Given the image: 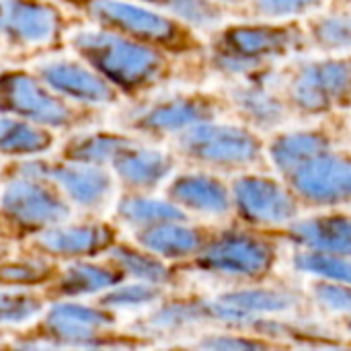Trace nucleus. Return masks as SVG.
I'll list each match as a JSON object with an SVG mask.
<instances>
[{
    "label": "nucleus",
    "instance_id": "nucleus-21",
    "mask_svg": "<svg viewBox=\"0 0 351 351\" xmlns=\"http://www.w3.org/2000/svg\"><path fill=\"white\" fill-rule=\"evenodd\" d=\"M45 177L53 179L80 206H99L111 191V177L97 167H60L45 169Z\"/></svg>",
    "mask_w": 351,
    "mask_h": 351
},
{
    "label": "nucleus",
    "instance_id": "nucleus-29",
    "mask_svg": "<svg viewBox=\"0 0 351 351\" xmlns=\"http://www.w3.org/2000/svg\"><path fill=\"white\" fill-rule=\"evenodd\" d=\"M311 39L325 51H351V12L327 14L313 21Z\"/></svg>",
    "mask_w": 351,
    "mask_h": 351
},
{
    "label": "nucleus",
    "instance_id": "nucleus-10",
    "mask_svg": "<svg viewBox=\"0 0 351 351\" xmlns=\"http://www.w3.org/2000/svg\"><path fill=\"white\" fill-rule=\"evenodd\" d=\"M0 105L45 125H64L70 121L68 107L23 72H6L0 76Z\"/></svg>",
    "mask_w": 351,
    "mask_h": 351
},
{
    "label": "nucleus",
    "instance_id": "nucleus-38",
    "mask_svg": "<svg viewBox=\"0 0 351 351\" xmlns=\"http://www.w3.org/2000/svg\"><path fill=\"white\" fill-rule=\"evenodd\" d=\"M199 346L208 350H259V348H267L269 343L247 335H212L208 339H202Z\"/></svg>",
    "mask_w": 351,
    "mask_h": 351
},
{
    "label": "nucleus",
    "instance_id": "nucleus-19",
    "mask_svg": "<svg viewBox=\"0 0 351 351\" xmlns=\"http://www.w3.org/2000/svg\"><path fill=\"white\" fill-rule=\"evenodd\" d=\"M113 167L125 183L134 187H154L171 173L173 160L165 152L134 146L130 142L115 154Z\"/></svg>",
    "mask_w": 351,
    "mask_h": 351
},
{
    "label": "nucleus",
    "instance_id": "nucleus-3",
    "mask_svg": "<svg viewBox=\"0 0 351 351\" xmlns=\"http://www.w3.org/2000/svg\"><path fill=\"white\" fill-rule=\"evenodd\" d=\"M288 99L306 115L350 107L351 56L304 62L288 82Z\"/></svg>",
    "mask_w": 351,
    "mask_h": 351
},
{
    "label": "nucleus",
    "instance_id": "nucleus-27",
    "mask_svg": "<svg viewBox=\"0 0 351 351\" xmlns=\"http://www.w3.org/2000/svg\"><path fill=\"white\" fill-rule=\"evenodd\" d=\"M294 267L298 271L313 274L329 282H339V284L351 286V257H346V255L306 251L294 257Z\"/></svg>",
    "mask_w": 351,
    "mask_h": 351
},
{
    "label": "nucleus",
    "instance_id": "nucleus-4",
    "mask_svg": "<svg viewBox=\"0 0 351 351\" xmlns=\"http://www.w3.org/2000/svg\"><path fill=\"white\" fill-rule=\"evenodd\" d=\"M179 148L193 160L212 167H249L261 158L259 138L239 125L204 121L187 128L179 138Z\"/></svg>",
    "mask_w": 351,
    "mask_h": 351
},
{
    "label": "nucleus",
    "instance_id": "nucleus-39",
    "mask_svg": "<svg viewBox=\"0 0 351 351\" xmlns=\"http://www.w3.org/2000/svg\"><path fill=\"white\" fill-rule=\"evenodd\" d=\"M348 329H350V331H351V319H350V323H348Z\"/></svg>",
    "mask_w": 351,
    "mask_h": 351
},
{
    "label": "nucleus",
    "instance_id": "nucleus-35",
    "mask_svg": "<svg viewBox=\"0 0 351 351\" xmlns=\"http://www.w3.org/2000/svg\"><path fill=\"white\" fill-rule=\"evenodd\" d=\"M323 4V0H251V8L259 16L286 19L298 16Z\"/></svg>",
    "mask_w": 351,
    "mask_h": 351
},
{
    "label": "nucleus",
    "instance_id": "nucleus-33",
    "mask_svg": "<svg viewBox=\"0 0 351 351\" xmlns=\"http://www.w3.org/2000/svg\"><path fill=\"white\" fill-rule=\"evenodd\" d=\"M158 296H160L158 286L144 282V284H132V286L115 288L113 292H109L103 298V304L111 306V308H134V306L150 304V302L158 300Z\"/></svg>",
    "mask_w": 351,
    "mask_h": 351
},
{
    "label": "nucleus",
    "instance_id": "nucleus-14",
    "mask_svg": "<svg viewBox=\"0 0 351 351\" xmlns=\"http://www.w3.org/2000/svg\"><path fill=\"white\" fill-rule=\"evenodd\" d=\"M292 243L319 253L351 257V216L327 214L292 222L288 228Z\"/></svg>",
    "mask_w": 351,
    "mask_h": 351
},
{
    "label": "nucleus",
    "instance_id": "nucleus-32",
    "mask_svg": "<svg viewBox=\"0 0 351 351\" xmlns=\"http://www.w3.org/2000/svg\"><path fill=\"white\" fill-rule=\"evenodd\" d=\"M128 144L130 140H123L119 136H86V138L76 140L68 152L72 160L101 165V162L113 160L115 154Z\"/></svg>",
    "mask_w": 351,
    "mask_h": 351
},
{
    "label": "nucleus",
    "instance_id": "nucleus-8",
    "mask_svg": "<svg viewBox=\"0 0 351 351\" xmlns=\"http://www.w3.org/2000/svg\"><path fill=\"white\" fill-rule=\"evenodd\" d=\"M232 193L239 214L251 224H290L298 216L296 197L269 177H239L232 183Z\"/></svg>",
    "mask_w": 351,
    "mask_h": 351
},
{
    "label": "nucleus",
    "instance_id": "nucleus-1",
    "mask_svg": "<svg viewBox=\"0 0 351 351\" xmlns=\"http://www.w3.org/2000/svg\"><path fill=\"white\" fill-rule=\"evenodd\" d=\"M302 45L304 33L296 25H232L214 43L212 66L224 74L249 76Z\"/></svg>",
    "mask_w": 351,
    "mask_h": 351
},
{
    "label": "nucleus",
    "instance_id": "nucleus-40",
    "mask_svg": "<svg viewBox=\"0 0 351 351\" xmlns=\"http://www.w3.org/2000/svg\"><path fill=\"white\" fill-rule=\"evenodd\" d=\"M228 2H234V0H228Z\"/></svg>",
    "mask_w": 351,
    "mask_h": 351
},
{
    "label": "nucleus",
    "instance_id": "nucleus-36",
    "mask_svg": "<svg viewBox=\"0 0 351 351\" xmlns=\"http://www.w3.org/2000/svg\"><path fill=\"white\" fill-rule=\"evenodd\" d=\"M315 298L333 313H351V286L339 282H321L315 286Z\"/></svg>",
    "mask_w": 351,
    "mask_h": 351
},
{
    "label": "nucleus",
    "instance_id": "nucleus-23",
    "mask_svg": "<svg viewBox=\"0 0 351 351\" xmlns=\"http://www.w3.org/2000/svg\"><path fill=\"white\" fill-rule=\"evenodd\" d=\"M111 239L113 234L105 226H70L43 232L39 243L56 255H84L105 249Z\"/></svg>",
    "mask_w": 351,
    "mask_h": 351
},
{
    "label": "nucleus",
    "instance_id": "nucleus-5",
    "mask_svg": "<svg viewBox=\"0 0 351 351\" xmlns=\"http://www.w3.org/2000/svg\"><path fill=\"white\" fill-rule=\"evenodd\" d=\"M276 247L263 237L251 232H222L197 253V267L202 271L257 280L271 271L276 263Z\"/></svg>",
    "mask_w": 351,
    "mask_h": 351
},
{
    "label": "nucleus",
    "instance_id": "nucleus-41",
    "mask_svg": "<svg viewBox=\"0 0 351 351\" xmlns=\"http://www.w3.org/2000/svg\"><path fill=\"white\" fill-rule=\"evenodd\" d=\"M0 249H2V247H0Z\"/></svg>",
    "mask_w": 351,
    "mask_h": 351
},
{
    "label": "nucleus",
    "instance_id": "nucleus-24",
    "mask_svg": "<svg viewBox=\"0 0 351 351\" xmlns=\"http://www.w3.org/2000/svg\"><path fill=\"white\" fill-rule=\"evenodd\" d=\"M204 321H208L204 300H185V302H171L158 308L144 323L136 325V329L148 335H167V333H179Z\"/></svg>",
    "mask_w": 351,
    "mask_h": 351
},
{
    "label": "nucleus",
    "instance_id": "nucleus-37",
    "mask_svg": "<svg viewBox=\"0 0 351 351\" xmlns=\"http://www.w3.org/2000/svg\"><path fill=\"white\" fill-rule=\"evenodd\" d=\"M49 267L37 261H21L0 267V282L2 284H37L47 278Z\"/></svg>",
    "mask_w": 351,
    "mask_h": 351
},
{
    "label": "nucleus",
    "instance_id": "nucleus-9",
    "mask_svg": "<svg viewBox=\"0 0 351 351\" xmlns=\"http://www.w3.org/2000/svg\"><path fill=\"white\" fill-rule=\"evenodd\" d=\"M298 298L292 292L276 288H251L241 292H228L216 300H204L208 321L228 323V325H257L259 315L284 313L296 306Z\"/></svg>",
    "mask_w": 351,
    "mask_h": 351
},
{
    "label": "nucleus",
    "instance_id": "nucleus-11",
    "mask_svg": "<svg viewBox=\"0 0 351 351\" xmlns=\"http://www.w3.org/2000/svg\"><path fill=\"white\" fill-rule=\"evenodd\" d=\"M2 206L10 218L25 226H51L68 218L64 202L31 179L10 183L2 195Z\"/></svg>",
    "mask_w": 351,
    "mask_h": 351
},
{
    "label": "nucleus",
    "instance_id": "nucleus-30",
    "mask_svg": "<svg viewBox=\"0 0 351 351\" xmlns=\"http://www.w3.org/2000/svg\"><path fill=\"white\" fill-rule=\"evenodd\" d=\"M165 6L183 23L195 29H214L222 23V10L212 0H148Z\"/></svg>",
    "mask_w": 351,
    "mask_h": 351
},
{
    "label": "nucleus",
    "instance_id": "nucleus-6",
    "mask_svg": "<svg viewBox=\"0 0 351 351\" xmlns=\"http://www.w3.org/2000/svg\"><path fill=\"white\" fill-rule=\"evenodd\" d=\"M88 8L97 21L109 27H115L119 31H125L134 37H140L144 41L160 43L167 47L195 45L187 29L179 27L175 21L150 8L123 2V0H93Z\"/></svg>",
    "mask_w": 351,
    "mask_h": 351
},
{
    "label": "nucleus",
    "instance_id": "nucleus-20",
    "mask_svg": "<svg viewBox=\"0 0 351 351\" xmlns=\"http://www.w3.org/2000/svg\"><path fill=\"white\" fill-rule=\"evenodd\" d=\"M331 138L325 132L319 130H306V132H290L278 136L269 144V156L278 171L286 177L300 165L313 160L315 156L329 152Z\"/></svg>",
    "mask_w": 351,
    "mask_h": 351
},
{
    "label": "nucleus",
    "instance_id": "nucleus-34",
    "mask_svg": "<svg viewBox=\"0 0 351 351\" xmlns=\"http://www.w3.org/2000/svg\"><path fill=\"white\" fill-rule=\"evenodd\" d=\"M41 311V302L29 294L2 292L0 294V323H25Z\"/></svg>",
    "mask_w": 351,
    "mask_h": 351
},
{
    "label": "nucleus",
    "instance_id": "nucleus-22",
    "mask_svg": "<svg viewBox=\"0 0 351 351\" xmlns=\"http://www.w3.org/2000/svg\"><path fill=\"white\" fill-rule=\"evenodd\" d=\"M232 103L237 111L259 130H271L286 119V105L271 90L257 82L234 86Z\"/></svg>",
    "mask_w": 351,
    "mask_h": 351
},
{
    "label": "nucleus",
    "instance_id": "nucleus-16",
    "mask_svg": "<svg viewBox=\"0 0 351 351\" xmlns=\"http://www.w3.org/2000/svg\"><path fill=\"white\" fill-rule=\"evenodd\" d=\"M41 76L51 88L76 101L99 105L115 99L111 86L105 80L74 62H49L41 66Z\"/></svg>",
    "mask_w": 351,
    "mask_h": 351
},
{
    "label": "nucleus",
    "instance_id": "nucleus-25",
    "mask_svg": "<svg viewBox=\"0 0 351 351\" xmlns=\"http://www.w3.org/2000/svg\"><path fill=\"white\" fill-rule=\"evenodd\" d=\"M119 216L136 226H154L165 222H185V212L175 204L150 197H128L119 204Z\"/></svg>",
    "mask_w": 351,
    "mask_h": 351
},
{
    "label": "nucleus",
    "instance_id": "nucleus-17",
    "mask_svg": "<svg viewBox=\"0 0 351 351\" xmlns=\"http://www.w3.org/2000/svg\"><path fill=\"white\" fill-rule=\"evenodd\" d=\"M169 195L179 206L202 214L222 216L230 210L228 189L218 179L202 173L177 177L169 189Z\"/></svg>",
    "mask_w": 351,
    "mask_h": 351
},
{
    "label": "nucleus",
    "instance_id": "nucleus-28",
    "mask_svg": "<svg viewBox=\"0 0 351 351\" xmlns=\"http://www.w3.org/2000/svg\"><path fill=\"white\" fill-rule=\"evenodd\" d=\"M49 146V136L41 130L14 121V119H0V150L8 154H31L41 152Z\"/></svg>",
    "mask_w": 351,
    "mask_h": 351
},
{
    "label": "nucleus",
    "instance_id": "nucleus-18",
    "mask_svg": "<svg viewBox=\"0 0 351 351\" xmlns=\"http://www.w3.org/2000/svg\"><path fill=\"white\" fill-rule=\"evenodd\" d=\"M138 241L152 253L162 255L167 259H183L189 255L202 253V249L210 243L204 230L185 226L183 222H165L146 226Z\"/></svg>",
    "mask_w": 351,
    "mask_h": 351
},
{
    "label": "nucleus",
    "instance_id": "nucleus-13",
    "mask_svg": "<svg viewBox=\"0 0 351 351\" xmlns=\"http://www.w3.org/2000/svg\"><path fill=\"white\" fill-rule=\"evenodd\" d=\"M60 25V16L51 6L29 0L0 2V33L25 43L49 41Z\"/></svg>",
    "mask_w": 351,
    "mask_h": 351
},
{
    "label": "nucleus",
    "instance_id": "nucleus-2",
    "mask_svg": "<svg viewBox=\"0 0 351 351\" xmlns=\"http://www.w3.org/2000/svg\"><path fill=\"white\" fill-rule=\"evenodd\" d=\"M74 47L101 74L123 88H140L158 78L165 68V60L158 51L113 33H78Z\"/></svg>",
    "mask_w": 351,
    "mask_h": 351
},
{
    "label": "nucleus",
    "instance_id": "nucleus-26",
    "mask_svg": "<svg viewBox=\"0 0 351 351\" xmlns=\"http://www.w3.org/2000/svg\"><path fill=\"white\" fill-rule=\"evenodd\" d=\"M119 282V274H113L109 269L97 267V265H86L78 263L68 267L60 282L62 294L68 296H84V294H95L101 290H107Z\"/></svg>",
    "mask_w": 351,
    "mask_h": 351
},
{
    "label": "nucleus",
    "instance_id": "nucleus-7",
    "mask_svg": "<svg viewBox=\"0 0 351 351\" xmlns=\"http://www.w3.org/2000/svg\"><path fill=\"white\" fill-rule=\"evenodd\" d=\"M292 191L311 206H337L351 199V156L323 152L286 175Z\"/></svg>",
    "mask_w": 351,
    "mask_h": 351
},
{
    "label": "nucleus",
    "instance_id": "nucleus-12",
    "mask_svg": "<svg viewBox=\"0 0 351 351\" xmlns=\"http://www.w3.org/2000/svg\"><path fill=\"white\" fill-rule=\"evenodd\" d=\"M218 103L208 95L173 97L156 103L136 119V128L148 132H185L197 123L214 119Z\"/></svg>",
    "mask_w": 351,
    "mask_h": 351
},
{
    "label": "nucleus",
    "instance_id": "nucleus-31",
    "mask_svg": "<svg viewBox=\"0 0 351 351\" xmlns=\"http://www.w3.org/2000/svg\"><path fill=\"white\" fill-rule=\"evenodd\" d=\"M111 255L119 263L121 269H125L130 276H134V278H138L142 282L162 286V284H167L171 280L169 269L150 255L138 253V251L128 249V247H115Z\"/></svg>",
    "mask_w": 351,
    "mask_h": 351
},
{
    "label": "nucleus",
    "instance_id": "nucleus-15",
    "mask_svg": "<svg viewBox=\"0 0 351 351\" xmlns=\"http://www.w3.org/2000/svg\"><path fill=\"white\" fill-rule=\"evenodd\" d=\"M111 319L95 308L80 304H56L47 315V329L51 337L64 346L90 348L99 346L97 331L107 327Z\"/></svg>",
    "mask_w": 351,
    "mask_h": 351
}]
</instances>
